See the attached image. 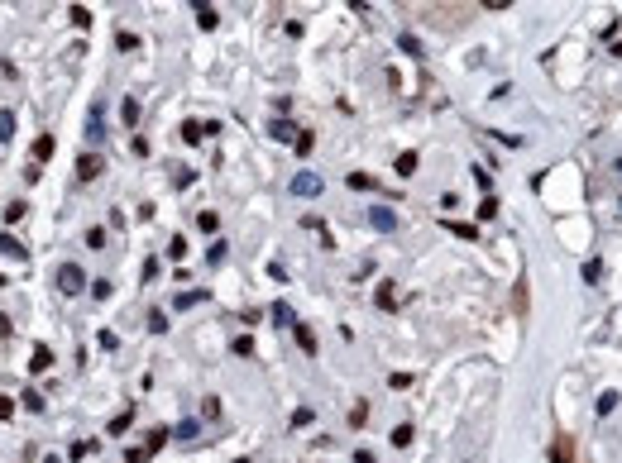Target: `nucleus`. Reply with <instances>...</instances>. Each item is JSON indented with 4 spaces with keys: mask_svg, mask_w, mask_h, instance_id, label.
Masks as SVG:
<instances>
[{
    "mask_svg": "<svg viewBox=\"0 0 622 463\" xmlns=\"http://www.w3.org/2000/svg\"><path fill=\"white\" fill-rule=\"evenodd\" d=\"M613 168H618V172H622V158H618V163H613Z\"/></svg>",
    "mask_w": 622,
    "mask_h": 463,
    "instance_id": "a18cd8bd",
    "label": "nucleus"
},
{
    "mask_svg": "<svg viewBox=\"0 0 622 463\" xmlns=\"http://www.w3.org/2000/svg\"><path fill=\"white\" fill-rule=\"evenodd\" d=\"M445 229L455 239H479V225H464V220H445Z\"/></svg>",
    "mask_w": 622,
    "mask_h": 463,
    "instance_id": "ddd939ff",
    "label": "nucleus"
},
{
    "mask_svg": "<svg viewBox=\"0 0 622 463\" xmlns=\"http://www.w3.org/2000/svg\"><path fill=\"white\" fill-rule=\"evenodd\" d=\"M115 48H120V53H134V48H139V38H134L129 29H120V34H115Z\"/></svg>",
    "mask_w": 622,
    "mask_h": 463,
    "instance_id": "412c9836",
    "label": "nucleus"
},
{
    "mask_svg": "<svg viewBox=\"0 0 622 463\" xmlns=\"http://www.w3.org/2000/svg\"><path fill=\"white\" fill-rule=\"evenodd\" d=\"M416 172V153H398V177H412Z\"/></svg>",
    "mask_w": 622,
    "mask_h": 463,
    "instance_id": "b1692460",
    "label": "nucleus"
},
{
    "mask_svg": "<svg viewBox=\"0 0 622 463\" xmlns=\"http://www.w3.org/2000/svg\"><path fill=\"white\" fill-rule=\"evenodd\" d=\"M129 420H134V411H120V416L110 420V435H125V430H129Z\"/></svg>",
    "mask_w": 622,
    "mask_h": 463,
    "instance_id": "bb28decb",
    "label": "nucleus"
},
{
    "mask_svg": "<svg viewBox=\"0 0 622 463\" xmlns=\"http://www.w3.org/2000/svg\"><path fill=\"white\" fill-rule=\"evenodd\" d=\"M369 225H374L378 234H393V229H398V215H393L388 205H369Z\"/></svg>",
    "mask_w": 622,
    "mask_h": 463,
    "instance_id": "f03ea898",
    "label": "nucleus"
},
{
    "mask_svg": "<svg viewBox=\"0 0 622 463\" xmlns=\"http://www.w3.org/2000/svg\"><path fill=\"white\" fill-rule=\"evenodd\" d=\"M67 10H72V24L77 29H92V10L87 5H67Z\"/></svg>",
    "mask_w": 622,
    "mask_h": 463,
    "instance_id": "aec40b11",
    "label": "nucleus"
},
{
    "mask_svg": "<svg viewBox=\"0 0 622 463\" xmlns=\"http://www.w3.org/2000/svg\"><path fill=\"white\" fill-rule=\"evenodd\" d=\"M493 215H498V201L484 196V201H479V220H493Z\"/></svg>",
    "mask_w": 622,
    "mask_h": 463,
    "instance_id": "c85d7f7f",
    "label": "nucleus"
},
{
    "mask_svg": "<svg viewBox=\"0 0 622 463\" xmlns=\"http://www.w3.org/2000/svg\"><path fill=\"white\" fill-rule=\"evenodd\" d=\"M120 120H125V124H139V100H134V95L120 100Z\"/></svg>",
    "mask_w": 622,
    "mask_h": 463,
    "instance_id": "4468645a",
    "label": "nucleus"
},
{
    "mask_svg": "<svg viewBox=\"0 0 622 463\" xmlns=\"http://www.w3.org/2000/svg\"><path fill=\"white\" fill-rule=\"evenodd\" d=\"M273 320H278V325H297V315H292V306H283V301L273 306Z\"/></svg>",
    "mask_w": 622,
    "mask_h": 463,
    "instance_id": "393cba45",
    "label": "nucleus"
},
{
    "mask_svg": "<svg viewBox=\"0 0 622 463\" xmlns=\"http://www.w3.org/2000/svg\"><path fill=\"white\" fill-rule=\"evenodd\" d=\"M101 153H82V158H77V177H82V182H96V177H101Z\"/></svg>",
    "mask_w": 622,
    "mask_h": 463,
    "instance_id": "7ed1b4c3",
    "label": "nucleus"
},
{
    "mask_svg": "<svg viewBox=\"0 0 622 463\" xmlns=\"http://www.w3.org/2000/svg\"><path fill=\"white\" fill-rule=\"evenodd\" d=\"M0 286H5V278H0Z\"/></svg>",
    "mask_w": 622,
    "mask_h": 463,
    "instance_id": "de8ad7c7",
    "label": "nucleus"
},
{
    "mask_svg": "<svg viewBox=\"0 0 622 463\" xmlns=\"http://www.w3.org/2000/svg\"><path fill=\"white\" fill-rule=\"evenodd\" d=\"M268 134H273L278 144H297V124H292V120H273V124H268Z\"/></svg>",
    "mask_w": 622,
    "mask_h": 463,
    "instance_id": "39448f33",
    "label": "nucleus"
},
{
    "mask_svg": "<svg viewBox=\"0 0 622 463\" xmlns=\"http://www.w3.org/2000/svg\"><path fill=\"white\" fill-rule=\"evenodd\" d=\"M311 144H316V139H311L307 129H302V134H297V153H302V158H307V153H311Z\"/></svg>",
    "mask_w": 622,
    "mask_h": 463,
    "instance_id": "ea45409f",
    "label": "nucleus"
},
{
    "mask_svg": "<svg viewBox=\"0 0 622 463\" xmlns=\"http://www.w3.org/2000/svg\"><path fill=\"white\" fill-rule=\"evenodd\" d=\"M0 258H14V263H24L29 253H24V244H19V239H10V234H0Z\"/></svg>",
    "mask_w": 622,
    "mask_h": 463,
    "instance_id": "1a4fd4ad",
    "label": "nucleus"
},
{
    "mask_svg": "<svg viewBox=\"0 0 622 463\" xmlns=\"http://www.w3.org/2000/svg\"><path fill=\"white\" fill-rule=\"evenodd\" d=\"M345 182H350V191H374V177H369V172H350Z\"/></svg>",
    "mask_w": 622,
    "mask_h": 463,
    "instance_id": "6ab92c4d",
    "label": "nucleus"
},
{
    "mask_svg": "<svg viewBox=\"0 0 622 463\" xmlns=\"http://www.w3.org/2000/svg\"><path fill=\"white\" fill-rule=\"evenodd\" d=\"M230 354H239V359H249V354H254V339H249V335H239V339L230 344Z\"/></svg>",
    "mask_w": 622,
    "mask_h": 463,
    "instance_id": "a878e982",
    "label": "nucleus"
},
{
    "mask_svg": "<svg viewBox=\"0 0 622 463\" xmlns=\"http://www.w3.org/2000/svg\"><path fill=\"white\" fill-rule=\"evenodd\" d=\"M125 463H149V449H125Z\"/></svg>",
    "mask_w": 622,
    "mask_h": 463,
    "instance_id": "79ce46f5",
    "label": "nucleus"
},
{
    "mask_svg": "<svg viewBox=\"0 0 622 463\" xmlns=\"http://www.w3.org/2000/svg\"><path fill=\"white\" fill-rule=\"evenodd\" d=\"M292 335H297V349H302V354H316V335H311V330L302 325V320L292 325Z\"/></svg>",
    "mask_w": 622,
    "mask_h": 463,
    "instance_id": "f8f14e48",
    "label": "nucleus"
},
{
    "mask_svg": "<svg viewBox=\"0 0 622 463\" xmlns=\"http://www.w3.org/2000/svg\"><path fill=\"white\" fill-rule=\"evenodd\" d=\"M550 463H575V444H570V435H560V440L550 444Z\"/></svg>",
    "mask_w": 622,
    "mask_h": 463,
    "instance_id": "0eeeda50",
    "label": "nucleus"
},
{
    "mask_svg": "<svg viewBox=\"0 0 622 463\" xmlns=\"http://www.w3.org/2000/svg\"><path fill=\"white\" fill-rule=\"evenodd\" d=\"M101 134H105V124H101V105L92 110V120H87V139L92 144H101Z\"/></svg>",
    "mask_w": 622,
    "mask_h": 463,
    "instance_id": "dca6fc26",
    "label": "nucleus"
},
{
    "mask_svg": "<svg viewBox=\"0 0 622 463\" xmlns=\"http://www.w3.org/2000/svg\"><path fill=\"white\" fill-rule=\"evenodd\" d=\"M197 229H202V234H215V229H220V215H215V210H202V215H197Z\"/></svg>",
    "mask_w": 622,
    "mask_h": 463,
    "instance_id": "f3484780",
    "label": "nucleus"
},
{
    "mask_svg": "<svg viewBox=\"0 0 622 463\" xmlns=\"http://www.w3.org/2000/svg\"><path fill=\"white\" fill-rule=\"evenodd\" d=\"M48 158H53V134H39V139H34V168L48 163Z\"/></svg>",
    "mask_w": 622,
    "mask_h": 463,
    "instance_id": "9d476101",
    "label": "nucleus"
},
{
    "mask_svg": "<svg viewBox=\"0 0 622 463\" xmlns=\"http://www.w3.org/2000/svg\"><path fill=\"white\" fill-rule=\"evenodd\" d=\"M14 139V110H0V144Z\"/></svg>",
    "mask_w": 622,
    "mask_h": 463,
    "instance_id": "a211bd4d",
    "label": "nucleus"
},
{
    "mask_svg": "<svg viewBox=\"0 0 622 463\" xmlns=\"http://www.w3.org/2000/svg\"><path fill=\"white\" fill-rule=\"evenodd\" d=\"M354 463H374V454H369V449H359V454H354Z\"/></svg>",
    "mask_w": 622,
    "mask_h": 463,
    "instance_id": "c03bdc74",
    "label": "nucleus"
},
{
    "mask_svg": "<svg viewBox=\"0 0 622 463\" xmlns=\"http://www.w3.org/2000/svg\"><path fill=\"white\" fill-rule=\"evenodd\" d=\"M182 139H187V144H202V139H206V124H202V120H187V124H182Z\"/></svg>",
    "mask_w": 622,
    "mask_h": 463,
    "instance_id": "2eb2a0df",
    "label": "nucleus"
},
{
    "mask_svg": "<svg viewBox=\"0 0 622 463\" xmlns=\"http://www.w3.org/2000/svg\"><path fill=\"white\" fill-rule=\"evenodd\" d=\"M393 444L407 449V444H412V425H398V430H393Z\"/></svg>",
    "mask_w": 622,
    "mask_h": 463,
    "instance_id": "7c9ffc66",
    "label": "nucleus"
},
{
    "mask_svg": "<svg viewBox=\"0 0 622 463\" xmlns=\"http://www.w3.org/2000/svg\"><path fill=\"white\" fill-rule=\"evenodd\" d=\"M5 220L14 225V220H24V201H14V205H5Z\"/></svg>",
    "mask_w": 622,
    "mask_h": 463,
    "instance_id": "e433bc0d",
    "label": "nucleus"
},
{
    "mask_svg": "<svg viewBox=\"0 0 622 463\" xmlns=\"http://www.w3.org/2000/svg\"><path fill=\"white\" fill-rule=\"evenodd\" d=\"M192 10H197V24H202V29H215V24H220V14H215V10H211L206 0H197V5H192Z\"/></svg>",
    "mask_w": 622,
    "mask_h": 463,
    "instance_id": "9b49d317",
    "label": "nucleus"
},
{
    "mask_svg": "<svg viewBox=\"0 0 622 463\" xmlns=\"http://www.w3.org/2000/svg\"><path fill=\"white\" fill-rule=\"evenodd\" d=\"M374 301H378V310H393V306H398V286H393V282H378Z\"/></svg>",
    "mask_w": 622,
    "mask_h": 463,
    "instance_id": "6e6552de",
    "label": "nucleus"
},
{
    "mask_svg": "<svg viewBox=\"0 0 622 463\" xmlns=\"http://www.w3.org/2000/svg\"><path fill=\"white\" fill-rule=\"evenodd\" d=\"M398 48H403V53H412V58H421V43H416L412 34H403V38H398Z\"/></svg>",
    "mask_w": 622,
    "mask_h": 463,
    "instance_id": "473e14b6",
    "label": "nucleus"
},
{
    "mask_svg": "<svg viewBox=\"0 0 622 463\" xmlns=\"http://www.w3.org/2000/svg\"><path fill=\"white\" fill-rule=\"evenodd\" d=\"M53 368V349L48 344H34V359H29V372H48Z\"/></svg>",
    "mask_w": 622,
    "mask_h": 463,
    "instance_id": "423d86ee",
    "label": "nucleus"
},
{
    "mask_svg": "<svg viewBox=\"0 0 622 463\" xmlns=\"http://www.w3.org/2000/svg\"><path fill=\"white\" fill-rule=\"evenodd\" d=\"M105 244V229L101 225H92V229H87V249H101Z\"/></svg>",
    "mask_w": 622,
    "mask_h": 463,
    "instance_id": "2f4dec72",
    "label": "nucleus"
},
{
    "mask_svg": "<svg viewBox=\"0 0 622 463\" xmlns=\"http://www.w3.org/2000/svg\"><path fill=\"white\" fill-rule=\"evenodd\" d=\"M96 344H101V349H120V339H115L110 330H101V335H96Z\"/></svg>",
    "mask_w": 622,
    "mask_h": 463,
    "instance_id": "a19ab883",
    "label": "nucleus"
},
{
    "mask_svg": "<svg viewBox=\"0 0 622 463\" xmlns=\"http://www.w3.org/2000/svg\"><path fill=\"white\" fill-rule=\"evenodd\" d=\"M58 291H63V296H82V291H87V273H82L77 263H63V268H58Z\"/></svg>",
    "mask_w": 622,
    "mask_h": 463,
    "instance_id": "f257e3e1",
    "label": "nucleus"
},
{
    "mask_svg": "<svg viewBox=\"0 0 622 463\" xmlns=\"http://www.w3.org/2000/svg\"><path fill=\"white\" fill-rule=\"evenodd\" d=\"M292 196H321V177L316 172H297L292 177Z\"/></svg>",
    "mask_w": 622,
    "mask_h": 463,
    "instance_id": "20e7f679",
    "label": "nucleus"
},
{
    "mask_svg": "<svg viewBox=\"0 0 622 463\" xmlns=\"http://www.w3.org/2000/svg\"><path fill=\"white\" fill-rule=\"evenodd\" d=\"M197 430H202V425H197V420H182V425H178V430H173V435H178V440H197Z\"/></svg>",
    "mask_w": 622,
    "mask_h": 463,
    "instance_id": "c756f323",
    "label": "nucleus"
},
{
    "mask_svg": "<svg viewBox=\"0 0 622 463\" xmlns=\"http://www.w3.org/2000/svg\"><path fill=\"white\" fill-rule=\"evenodd\" d=\"M613 406H618V392H603V396H599V416H608Z\"/></svg>",
    "mask_w": 622,
    "mask_h": 463,
    "instance_id": "c9c22d12",
    "label": "nucleus"
},
{
    "mask_svg": "<svg viewBox=\"0 0 622 463\" xmlns=\"http://www.w3.org/2000/svg\"><path fill=\"white\" fill-rule=\"evenodd\" d=\"M163 444H168V430H153V435H149V444H144V449H149V459H153Z\"/></svg>",
    "mask_w": 622,
    "mask_h": 463,
    "instance_id": "cd10ccee",
    "label": "nucleus"
},
{
    "mask_svg": "<svg viewBox=\"0 0 622 463\" xmlns=\"http://www.w3.org/2000/svg\"><path fill=\"white\" fill-rule=\"evenodd\" d=\"M14 416V396H0V420H10Z\"/></svg>",
    "mask_w": 622,
    "mask_h": 463,
    "instance_id": "37998d69",
    "label": "nucleus"
},
{
    "mask_svg": "<svg viewBox=\"0 0 622 463\" xmlns=\"http://www.w3.org/2000/svg\"><path fill=\"white\" fill-rule=\"evenodd\" d=\"M364 416H369V406H364V401H359V406H354V411H350V425H354V430H359V425H364Z\"/></svg>",
    "mask_w": 622,
    "mask_h": 463,
    "instance_id": "4c0bfd02",
    "label": "nucleus"
},
{
    "mask_svg": "<svg viewBox=\"0 0 622 463\" xmlns=\"http://www.w3.org/2000/svg\"><path fill=\"white\" fill-rule=\"evenodd\" d=\"M92 449H96V444H87V440H77V444H72V449H67V454H72V459H87V454H92Z\"/></svg>",
    "mask_w": 622,
    "mask_h": 463,
    "instance_id": "58836bf2",
    "label": "nucleus"
},
{
    "mask_svg": "<svg viewBox=\"0 0 622 463\" xmlns=\"http://www.w3.org/2000/svg\"><path fill=\"white\" fill-rule=\"evenodd\" d=\"M149 330H153V335H163V330H168V315H163V310H153V315H149Z\"/></svg>",
    "mask_w": 622,
    "mask_h": 463,
    "instance_id": "f704fd0d",
    "label": "nucleus"
},
{
    "mask_svg": "<svg viewBox=\"0 0 622 463\" xmlns=\"http://www.w3.org/2000/svg\"><path fill=\"white\" fill-rule=\"evenodd\" d=\"M599 278H603V263H599V258H589V263H584V282H589V286H599Z\"/></svg>",
    "mask_w": 622,
    "mask_h": 463,
    "instance_id": "5701e85b",
    "label": "nucleus"
},
{
    "mask_svg": "<svg viewBox=\"0 0 622 463\" xmlns=\"http://www.w3.org/2000/svg\"><path fill=\"white\" fill-rule=\"evenodd\" d=\"M168 258H178V263H182V258H187V239H173V244H168Z\"/></svg>",
    "mask_w": 622,
    "mask_h": 463,
    "instance_id": "72a5a7b5",
    "label": "nucleus"
},
{
    "mask_svg": "<svg viewBox=\"0 0 622 463\" xmlns=\"http://www.w3.org/2000/svg\"><path fill=\"white\" fill-rule=\"evenodd\" d=\"M206 301V291H182L178 296V310H192V306H202Z\"/></svg>",
    "mask_w": 622,
    "mask_h": 463,
    "instance_id": "4be33fe9",
    "label": "nucleus"
},
{
    "mask_svg": "<svg viewBox=\"0 0 622 463\" xmlns=\"http://www.w3.org/2000/svg\"><path fill=\"white\" fill-rule=\"evenodd\" d=\"M43 463H58V459H43Z\"/></svg>",
    "mask_w": 622,
    "mask_h": 463,
    "instance_id": "49530a36",
    "label": "nucleus"
}]
</instances>
